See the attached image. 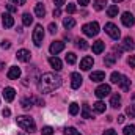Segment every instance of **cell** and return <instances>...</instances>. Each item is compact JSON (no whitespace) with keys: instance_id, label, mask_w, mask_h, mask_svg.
Masks as SVG:
<instances>
[{"instance_id":"cell-13","label":"cell","mask_w":135,"mask_h":135,"mask_svg":"<svg viewBox=\"0 0 135 135\" xmlns=\"http://www.w3.org/2000/svg\"><path fill=\"white\" fill-rule=\"evenodd\" d=\"M3 98H5L6 102H11L14 98H16V90L11 88V86H6V88L3 90Z\"/></svg>"},{"instance_id":"cell-3","label":"cell","mask_w":135,"mask_h":135,"mask_svg":"<svg viewBox=\"0 0 135 135\" xmlns=\"http://www.w3.org/2000/svg\"><path fill=\"white\" fill-rule=\"evenodd\" d=\"M82 32L86 35V36L93 38V36H96V35L99 33V24H98V22H90V24H85V25L82 27Z\"/></svg>"},{"instance_id":"cell-34","label":"cell","mask_w":135,"mask_h":135,"mask_svg":"<svg viewBox=\"0 0 135 135\" xmlns=\"http://www.w3.org/2000/svg\"><path fill=\"white\" fill-rule=\"evenodd\" d=\"M124 135H135V126H126L124 131H123Z\"/></svg>"},{"instance_id":"cell-26","label":"cell","mask_w":135,"mask_h":135,"mask_svg":"<svg viewBox=\"0 0 135 135\" xmlns=\"http://www.w3.org/2000/svg\"><path fill=\"white\" fill-rule=\"evenodd\" d=\"M63 27H65V28H72V27H75V21H74L72 17H65V19H63Z\"/></svg>"},{"instance_id":"cell-5","label":"cell","mask_w":135,"mask_h":135,"mask_svg":"<svg viewBox=\"0 0 135 135\" xmlns=\"http://www.w3.org/2000/svg\"><path fill=\"white\" fill-rule=\"evenodd\" d=\"M42 39H44V28H42V25H36L33 30V42L35 46H41L42 44Z\"/></svg>"},{"instance_id":"cell-40","label":"cell","mask_w":135,"mask_h":135,"mask_svg":"<svg viewBox=\"0 0 135 135\" xmlns=\"http://www.w3.org/2000/svg\"><path fill=\"white\" fill-rule=\"evenodd\" d=\"M127 63H129V66L131 68H135V55H131V57H129Z\"/></svg>"},{"instance_id":"cell-17","label":"cell","mask_w":135,"mask_h":135,"mask_svg":"<svg viewBox=\"0 0 135 135\" xmlns=\"http://www.w3.org/2000/svg\"><path fill=\"white\" fill-rule=\"evenodd\" d=\"M104 49H105L104 41H96V42H93V52H94L96 55L102 54V52H104Z\"/></svg>"},{"instance_id":"cell-44","label":"cell","mask_w":135,"mask_h":135,"mask_svg":"<svg viewBox=\"0 0 135 135\" xmlns=\"http://www.w3.org/2000/svg\"><path fill=\"white\" fill-rule=\"evenodd\" d=\"M104 135H118V134L113 129H107V131H104Z\"/></svg>"},{"instance_id":"cell-30","label":"cell","mask_w":135,"mask_h":135,"mask_svg":"<svg viewBox=\"0 0 135 135\" xmlns=\"http://www.w3.org/2000/svg\"><path fill=\"white\" fill-rule=\"evenodd\" d=\"M63 134H65V135H82L77 129H75V127H65Z\"/></svg>"},{"instance_id":"cell-19","label":"cell","mask_w":135,"mask_h":135,"mask_svg":"<svg viewBox=\"0 0 135 135\" xmlns=\"http://www.w3.org/2000/svg\"><path fill=\"white\" fill-rule=\"evenodd\" d=\"M35 14H36L38 17H44V16H46V8H44L42 3H36V5H35Z\"/></svg>"},{"instance_id":"cell-35","label":"cell","mask_w":135,"mask_h":135,"mask_svg":"<svg viewBox=\"0 0 135 135\" xmlns=\"http://www.w3.org/2000/svg\"><path fill=\"white\" fill-rule=\"evenodd\" d=\"M77 47L82 49V50H85V49H88V42L85 39H77Z\"/></svg>"},{"instance_id":"cell-48","label":"cell","mask_w":135,"mask_h":135,"mask_svg":"<svg viewBox=\"0 0 135 135\" xmlns=\"http://www.w3.org/2000/svg\"><path fill=\"white\" fill-rule=\"evenodd\" d=\"M11 2H13L14 5H25V2H27V0H11Z\"/></svg>"},{"instance_id":"cell-39","label":"cell","mask_w":135,"mask_h":135,"mask_svg":"<svg viewBox=\"0 0 135 135\" xmlns=\"http://www.w3.org/2000/svg\"><path fill=\"white\" fill-rule=\"evenodd\" d=\"M6 8H8V11H9V13H14V11H17V6H16L14 3H8V6H6Z\"/></svg>"},{"instance_id":"cell-4","label":"cell","mask_w":135,"mask_h":135,"mask_svg":"<svg viewBox=\"0 0 135 135\" xmlns=\"http://www.w3.org/2000/svg\"><path fill=\"white\" fill-rule=\"evenodd\" d=\"M105 33L108 35L112 39H119V36H121V32H119V28L113 24V22H108V24H105Z\"/></svg>"},{"instance_id":"cell-23","label":"cell","mask_w":135,"mask_h":135,"mask_svg":"<svg viewBox=\"0 0 135 135\" xmlns=\"http://www.w3.org/2000/svg\"><path fill=\"white\" fill-rule=\"evenodd\" d=\"M119 85H121V88L124 90V91H129L131 90V80L127 79V77H121V82H119Z\"/></svg>"},{"instance_id":"cell-31","label":"cell","mask_w":135,"mask_h":135,"mask_svg":"<svg viewBox=\"0 0 135 135\" xmlns=\"http://www.w3.org/2000/svg\"><path fill=\"white\" fill-rule=\"evenodd\" d=\"M69 113H71L72 116H75V115L79 113V104H77V102H72V104L69 105Z\"/></svg>"},{"instance_id":"cell-11","label":"cell","mask_w":135,"mask_h":135,"mask_svg":"<svg viewBox=\"0 0 135 135\" xmlns=\"http://www.w3.org/2000/svg\"><path fill=\"white\" fill-rule=\"evenodd\" d=\"M121 21H123V24L126 25V27H132L135 24V17L132 13H129V11H126V13H123V17H121Z\"/></svg>"},{"instance_id":"cell-15","label":"cell","mask_w":135,"mask_h":135,"mask_svg":"<svg viewBox=\"0 0 135 135\" xmlns=\"http://www.w3.org/2000/svg\"><path fill=\"white\" fill-rule=\"evenodd\" d=\"M90 79L93 82H102V80H105V72L104 71H93L90 74Z\"/></svg>"},{"instance_id":"cell-1","label":"cell","mask_w":135,"mask_h":135,"mask_svg":"<svg viewBox=\"0 0 135 135\" xmlns=\"http://www.w3.org/2000/svg\"><path fill=\"white\" fill-rule=\"evenodd\" d=\"M61 86V77L54 72H46L38 80V90L39 93H52L57 88Z\"/></svg>"},{"instance_id":"cell-38","label":"cell","mask_w":135,"mask_h":135,"mask_svg":"<svg viewBox=\"0 0 135 135\" xmlns=\"http://www.w3.org/2000/svg\"><path fill=\"white\" fill-rule=\"evenodd\" d=\"M75 9H77V8H75V5H74V3H68V6H66V11L69 13V14H72V13H75Z\"/></svg>"},{"instance_id":"cell-43","label":"cell","mask_w":135,"mask_h":135,"mask_svg":"<svg viewBox=\"0 0 135 135\" xmlns=\"http://www.w3.org/2000/svg\"><path fill=\"white\" fill-rule=\"evenodd\" d=\"M54 3H55V8H61L65 5V0H54Z\"/></svg>"},{"instance_id":"cell-27","label":"cell","mask_w":135,"mask_h":135,"mask_svg":"<svg viewBox=\"0 0 135 135\" xmlns=\"http://www.w3.org/2000/svg\"><path fill=\"white\" fill-rule=\"evenodd\" d=\"M21 105H22V108L28 110V108H32V105H33V99L25 98V99H22V101H21Z\"/></svg>"},{"instance_id":"cell-2","label":"cell","mask_w":135,"mask_h":135,"mask_svg":"<svg viewBox=\"0 0 135 135\" xmlns=\"http://www.w3.org/2000/svg\"><path fill=\"white\" fill-rule=\"evenodd\" d=\"M16 123H17V126H19L21 129H24L27 134H35V132H36V124H35V121L30 116H25V115L17 116Z\"/></svg>"},{"instance_id":"cell-41","label":"cell","mask_w":135,"mask_h":135,"mask_svg":"<svg viewBox=\"0 0 135 135\" xmlns=\"http://www.w3.org/2000/svg\"><path fill=\"white\" fill-rule=\"evenodd\" d=\"M0 46H2L3 49H9V47H11V42H9V41H6V39H3Z\"/></svg>"},{"instance_id":"cell-46","label":"cell","mask_w":135,"mask_h":135,"mask_svg":"<svg viewBox=\"0 0 135 135\" xmlns=\"http://www.w3.org/2000/svg\"><path fill=\"white\" fill-rule=\"evenodd\" d=\"M2 115H3V116H9V115H11V110H9V108H3Z\"/></svg>"},{"instance_id":"cell-47","label":"cell","mask_w":135,"mask_h":135,"mask_svg":"<svg viewBox=\"0 0 135 135\" xmlns=\"http://www.w3.org/2000/svg\"><path fill=\"white\" fill-rule=\"evenodd\" d=\"M77 2H79V5H80V6H86V5L90 3V0H77Z\"/></svg>"},{"instance_id":"cell-16","label":"cell","mask_w":135,"mask_h":135,"mask_svg":"<svg viewBox=\"0 0 135 135\" xmlns=\"http://www.w3.org/2000/svg\"><path fill=\"white\" fill-rule=\"evenodd\" d=\"M49 65L54 68L55 71H60V69L63 68V63H61V60H60L58 57H50V58H49Z\"/></svg>"},{"instance_id":"cell-20","label":"cell","mask_w":135,"mask_h":135,"mask_svg":"<svg viewBox=\"0 0 135 135\" xmlns=\"http://www.w3.org/2000/svg\"><path fill=\"white\" fill-rule=\"evenodd\" d=\"M134 47H135L134 39H132L131 36H126V38H124V42H123V49H126V50H132Z\"/></svg>"},{"instance_id":"cell-21","label":"cell","mask_w":135,"mask_h":135,"mask_svg":"<svg viewBox=\"0 0 135 135\" xmlns=\"http://www.w3.org/2000/svg\"><path fill=\"white\" fill-rule=\"evenodd\" d=\"M22 24H24L25 27H30V25L33 24V17H32L30 13H24V14H22Z\"/></svg>"},{"instance_id":"cell-22","label":"cell","mask_w":135,"mask_h":135,"mask_svg":"<svg viewBox=\"0 0 135 135\" xmlns=\"http://www.w3.org/2000/svg\"><path fill=\"white\" fill-rule=\"evenodd\" d=\"M93 110H94L96 113H104V112H105V104L102 101H98L96 104H93Z\"/></svg>"},{"instance_id":"cell-18","label":"cell","mask_w":135,"mask_h":135,"mask_svg":"<svg viewBox=\"0 0 135 135\" xmlns=\"http://www.w3.org/2000/svg\"><path fill=\"white\" fill-rule=\"evenodd\" d=\"M110 105H112L113 108H119V107H121V96H119L118 93H115V94L112 96V99H110Z\"/></svg>"},{"instance_id":"cell-9","label":"cell","mask_w":135,"mask_h":135,"mask_svg":"<svg viewBox=\"0 0 135 135\" xmlns=\"http://www.w3.org/2000/svg\"><path fill=\"white\" fill-rule=\"evenodd\" d=\"M16 57H17V60H19V61L28 63V61H30V58H32V54H30L27 49H21V50H17Z\"/></svg>"},{"instance_id":"cell-45","label":"cell","mask_w":135,"mask_h":135,"mask_svg":"<svg viewBox=\"0 0 135 135\" xmlns=\"http://www.w3.org/2000/svg\"><path fill=\"white\" fill-rule=\"evenodd\" d=\"M61 16V9L60 8H55L54 9V17H60Z\"/></svg>"},{"instance_id":"cell-32","label":"cell","mask_w":135,"mask_h":135,"mask_svg":"<svg viewBox=\"0 0 135 135\" xmlns=\"http://www.w3.org/2000/svg\"><path fill=\"white\" fill-rule=\"evenodd\" d=\"M77 61V57H75V54H72V52H69L66 55V63H69V65H74Z\"/></svg>"},{"instance_id":"cell-29","label":"cell","mask_w":135,"mask_h":135,"mask_svg":"<svg viewBox=\"0 0 135 135\" xmlns=\"http://www.w3.org/2000/svg\"><path fill=\"white\" fill-rule=\"evenodd\" d=\"M105 5H107V2L105 0H94V9L96 11H101L105 8Z\"/></svg>"},{"instance_id":"cell-49","label":"cell","mask_w":135,"mask_h":135,"mask_svg":"<svg viewBox=\"0 0 135 135\" xmlns=\"http://www.w3.org/2000/svg\"><path fill=\"white\" fill-rule=\"evenodd\" d=\"M33 102H36V104H38V105H44V102L41 101V99H39V98H33Z\"/></svg>"},{"instance_id":"cell-28","label":"cell","mask_w":135,"mask_h":135,"mask_svg":"<svg viewBox=\"0 0 135 135\" xmlns=\"http://www.w3.org/2000/svg\"><path fill=\"white\" fill-rule=\"evenodd\" d=\"M121 77H123V75H121L119 72H112V75H110V82H112V83H118V85H119Z\"/></svg>"},{"instance_id":"cell-52","label":"cell","mask_w":135,"mask_h":135,"mask_svg":"<svg viewBox=\"0 0 135 135\" xmlns=\"http://www.w3.org/2000/svg\"><path fill=\"white\" fill-rule=\"evenodd\" d=\"M113 2H115V3H119V2H123V0H113Z\"/></svg>"},{"instance_id":"cell-42","label":"cell","mask_w":135,"mask_h":135,"mask_svg":"<svg viewBox=\"0 0 135 135\" xmlns=\"http://www.w3.org/2000/svg\"><path fill=\"white\" fill-rule=\"evenodd\" d=\"M49 32H50L52 35H54V33H57V24H54V22H52V24L49 25Z\"/></svg>"},{"instance_id":"cell-53","label":"cell","mask_w":135,"mask_h":135,"mask_svg":"<svg viewBox=\"0 0 135 135\" xmlns=\"http://www.w3.org/2000/svg\"><path fill=\"white\" fill-rule=\"evenodd\" d=\"M0 69H2V63H0Z\"/></svg>"},{"instance_id":"cell-37","label":"cell","mask_w":135,"mask_h":135,"mask_svg":"<svg viewBox=\"0 0 135 135\" xmlns=\"http://www.w3.org/2000/svg\"><path fill=\"white\" fill-rule=\"evenodd\" d=\"M126 113H127V115H129L131 118H135V105H131V107H127Z\"/></svg>"},{"instance_id":"cell-12","label":"cell","mask_w":135,"mask_h":135,"mask_svg":"<svg viewBox=\"0 0 135 135\" xmlns=\"http://www.w3.org/2000/svg\"><path fill=\"white\" fill-rule=\"evenodd\" d=\"M94 65V60L91 58V57H83L82 58V61H80V68H82V71H90L91 68Z\"/></svg>"},{"instance_id":"cell-24","label":"cell","mask_w":135,"mask_h":135,"mask_svg":"<svg viewBox=\"0 0 135 135\" xmlns=\"http://www.w3.org/2000/svg\"><path fill=\"white\" fill-rule=\"evenodd\" d=\"M107 14H108V17L118 16V5H110V6L107 8Z\"/></svg>"},{"instance_id":"cell-14","label":"cell","mask_w":135,"mask_h":135,"mask_svg":"<svg viewBox=\"0 0 135 135\" xmlns=\"http://www.w3.org/2000/svg\"><path fill=\"white\" fill-rule=\"evenodd\" d=\"M21 74H22L21 68L11 66V68H9V71H8V79H11V80H17V79L21 77Z\"/></svg>"},{"instance_id":"cell-6","label":"cell","mask_w":135,"mask_h":135,"mask_svg":"<svg viewBox=\"0 0 135 135\" xmlns=\"http://www.w3.org/2000/svg\"><path fill=\"white\" fill-rule=\"evenodd\" d=\"M112 93V88H110V85H99L98 88H96V91H94V94L99 98V99H102V98H105V96H108Z\"/></svg>"},{"instance_id":"cell-33","label":"cell","mask_w":135,"mask_h":135,"mask_svg":"<svg viewBox=\"0 0 135 135\" xmlns=\"http://www.w3.org/2000/svg\"><path fill=\"white\" fill-rule=\"evenodd\" d=\"M115 61H116V55H107L105 57V65L107 66H112Z\"/></svg>"},{"instance_id":"cell-8","label":"cell","mask_w":135,"mask_h":135,"mask_svg":"<svg viewBox=\"0 0 135 135\" xmlns=\"http://www.w3.org/2000/svg\"><path fill=\"white\" fill-rule=\"evenodd\" d=\"M2 24L5 28H11L14 25V17L9 14V13H3L2 14Z\"/></svg>"},{"instance_id":"cell-36","label":"cell","mask_w":135,"mask_h":135,"mask_svg":"<svg viewBox=\"0 0 135 135\" xmlns=\"http://www.w3.org/2000/svg\"><path fill=\"white\" fill-rule=\"evenodd\" d=\"M41 134L42 135H54V129H52L50 126H46V127H42Z\"/></svg>"},{"instance_id":"cell-25","label":"cell","mask_w":135,"mask_h":135,"mask_svg":"<svg viewBox=\"0 0 135 135\" xmlns=\"http://www.w3.org/2000/svg\"><path fill=\"white\" fill-rule=\"evenodd\" d=\"M82 116L83 118H93V115H91V112H90V105L88 104H83V107H82Z\"/></svg>"},{"instance_id":"cell-10","label":"cell","mask_w":135,"mask_h":135,"mask_svg":"<svg viewBox=\"0 0 135 135\" xmlns=\"http://www.w3.org/2000/svg\"><path fill=\"white\" fill-rule=\"evenodd\" d=\"M82 75L79 74V72H72L71 74V86L74 88V90H77V88H80V85H82Z\"/></svg>"},{"instance_id":"cell-7","label":"cell","mask_w":135,"mask_h":135,"mask_svg":"<svg viewBox=\"0 0 135 135\" xmlns=\"http://www.w3.org/2000/svg\"><path fill=\"white\" fill-rule=\"evenodd\" d=\"M63 49H65V42H63V41H54V42L50 44V47H49V52H50L52 55H57V54H60Z\"/></svg>"},{"instance_id":"cell-50","label":"cell","mask_w":135,"mask_h":135,"mask_svg":"<svg viewBox=\"0 0 135 135\" xmlns=\"http://www.w3.org/2000/svg\"><path fill=\"white\" fill-rule=\"evenodd\" d=\"M124 119H126L124 115H119V116H118V123H124Z\"/></svg>"},{"instance_id":"cell-51","label":"cell","mask_w":135,"mask_h":135,"mask_svg":"<svg viewBox=\"0 0 135 135\" xmlns=\"http://www.w3.org/2000/svg\"><path fill=\"white\" fill-rule=\"evenodd\" d=\"M115 50H116L118 54H121V52H123V47H118V46H116V47H115Z\"/></svg>"}]
</instances>
